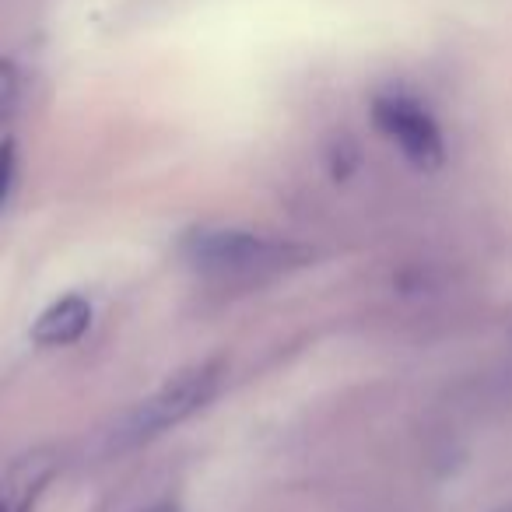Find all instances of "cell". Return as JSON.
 Segmentation results:
<instances>
[{"instance_id": "8", "label": "cell", "mask_w": 512, "mask_h": 512, "mask_svg": "<svg viewBox=\"0 0 512 512\" xmlns=\"http://www.w3.org/2000/svg\"><path fill=\"white\" fill-rule=\"evenodd\" d=\"M141 512H183L176 502H155V505H148V509H141Z\"/></svg>"}, {"instance_id": "6", "label": "cell", "mask_w": 512, "mask_h": 512, "mask_svg": "<svg viewBox=\"0 0 512 512\" xmlns=\"http://www.w3.org/2000/svg\"><path fill=\"white\" fill-rule=\"evenodd\" d=\"M18 95H22V85H18L15 64L0 57V127H4V123H11V116H15Z\"/></svg>"}, {"instance_id": "9", "label": "cell", "mask_w": 512, "mask_h": 512, "mask_svg": "<svg viewBox=\"0 0 512 512\" xmlns=\"http://www.w3.org/2000/svg\"><path fill=\"white\" fill-rule=\"evenodd\" d=\"M495 512H512V502H509V505H502V509H495Z\"/></svg>"}, {"instance_id": "2", "label": "cell", "mask_w": 512, "mask_h": 512, "mask_svg": "<svg viewBox=\"0 0 512 512\" xmlns=\"http://www.w3.org/2000/svg\"><path fill=\"white\" fill-rule=\"evenodd\" d=\"M228 376L225 358H204L193 362L186 369H179L172 379H165L151 397H144L137 404V411L123 425V439L127 442H144L155 435L169 432V428L190 421L193 414H200L214 397H218L221 383Z\"/></svg>"}, {"instance_id": "5", "label": "cell", "mask_w": 512, "mask_h": 512, "mask_svg": "<svg viewBox=\"0 0 512 512\" xmlns=\"http://www.w3.org/2000/svg\"><path fill=\"white\" fill-rule=\"evenodd\" d=\"M92 327V302L85 295H64L36 316L29 337L39 348H64L88 334Z\"/></svg>"}, {"instance_id": "3", "label": "cell", "mask_w": 512, "mask_h": 512, "mask_svg": "<svg viewBox=\"0 0 512 512\" xmlns=\"http://www.w3.org/2000/svg\"><path fill=\"white\" fill-rule=\"evenodd\" d=\"M372 123L386 141L397 144V151L421 172H435L446 162V141L421 99H414L404 88H386L372 99Z\"/></svg>"}, {"instance_id": "1", "label": "cell", "mask_w": 512, "mask_h": 512, "mask_svg": "<svg viewBox=\"0 0 512 512\" xmlns=\"http://www.w3.org/2000/svg\"><path fill=\"white\" fill-rule=\"evenodd\" d=\"M179 253L193 271L221 281H260L278 278L313 260V249L292 239H274L249 228H214L200 225L183 232Z\"/></svg>"}, {"instance_id": "7", "label": "cell", "mask_w": 512, "mask_h": 512, "mask_svg": "<svg viewBox=\"0 0 512 512\" xmlns=\"http://www.w3.org/2000/svg\"><path fill=\"white\" fill-rule=\"evenodd\" d=\"M15 176H18L15 141H0V207L11 200V190H15Z\"/></svg>"}, {"instance_id": "4", "label": "cell", "mask_w": 512, "mask_h": 512, "mask_svg": "<svg viewBox=\"0 0 512 512\" xmlns=\"http://www.w3.org/2000/svg\"><path fill=\"white\" fill-rule=\"evenodd\" d=\"M60 460L50 449L22 456L8 474L0 477V512H36L43 491L57 477Z\"/></svg>"}]
</instances>
